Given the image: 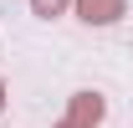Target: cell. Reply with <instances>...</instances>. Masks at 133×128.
<instances>
[{
    "instance_id": "obj_1",
    "label": "cell",
    "mask_w": 133,
    "mask_h": 128,
    "mask_svg": "<svg viewBox=\"0 0 133 128\" xmlns=\"http://www.w3.org/2000/svg\"><path fill=\"white\" fill-rule=\"evenodd\" d=\"M102 113H108V108H102V97H97V92H77V97H72V113H66L56 128H97V123H102Z\"/></svg>"
},
{
    "instance_id": "obj_4",
    "label": "cell",
    "mask_w": 133,
    "mask_h": 128,
    "mask_svg": "<svg viewBox=\"0 0 133 128\" xmlns=\"http://www.w3.org/2000/svg\"><path fill=\"white\" fill-rule=\"evenodd\" d=\"M0 108H5V82H0Z\"/></svg>"
},
{
    "instance_id": "obj_2",
    "label": "cell",
    "mask_w": 133,
    "mask_h": 128,
    "mask_svg": "<svg viewBox=\"0 0 133 128\" xmlns=\"http://www.w3.org/2000/svg\"><path fill=\"white\" fill-rule=\"evenodd\" d=\"M77 10H82L87 26H108V21L123 16V0H77Z\"/></svg>"
},
{
    "instance_id": "obj_3",
    "label": "cell",
    "mask_w": 133,
    "mask_h": 128,
    "mask_svg": "<svg viewBox=\"0 0 133 128\" xmlns=\"http://www.w3.org/2000/svg\"><path fill=\"white\" fill-rule=\"evenodd\" d=\"M66 5H72V0H31V10H36V16H62V10H66Z\"/></svg>"
}]
</instances>
